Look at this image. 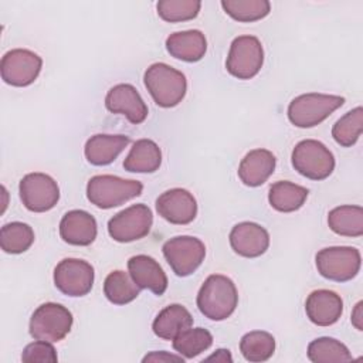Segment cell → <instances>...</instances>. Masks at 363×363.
<instances>
[{
    "instance_id": "3",
    "label": "cell",
    "mask_w": 363,
    "mask_h": 363,
    "mask_svg": "<svg viewBox=\"0 0 363 363\" xmlns=\"http://www.w3.org/2000/svg\"><path fill=\"white\" fill-rule=\"evenodd\" d=\"M143 184L112 174H98L88 180L86 197L98 208H113L142 194Z\"/></svg>"
},
{
    "instance_id": "1",
    "label": "cell",
    "mask_w": 363,
    "mask_h": 363,
    "mask_svg": "<svg viewBox=\"0 0 363 363\" xmlns=\"http://www.w3.org/2000/svg\"><path fill=\"white\" fill-rule=\"evenodd\" d=\"M199 311L211 320H224L233 315L238 303V292L233 279L221 274L207 277L197 294Z\"/></svg>"
},
{
    "instance_id": "27",
    "label": "cell",
    "mask_w": 363,
    "mask_h": 363,
    "mask_svg": "<svg viewBox=\"0 0 363 363\" xmlns=\"http://www.w3.org/2000/svg\"><path fill=\"white\" fill-rule=\"evenodd\" d=\"M104 294L111 303L126 305L139 296L140 288L135 284L129 272L118 269L109 272L105 278Z\"/></svg>"
},
{
    "instance_id": "30",
    "label": "cell",
    "mask_w": 363,
    "mask_h": 363,
    "mask_svg": "<svg viewBox=\"0 0 363 363\" xmlns=\"http://www.w3.org/2000/svg\"><path fill=\"white\" fill-rule=\"evenodd\" d=\"M308 359L313 363H330V362H350L353 356L349 349L337 339L318 337L308 345Z\"/></svg>"
},
{
    "instance_id": "36",
    "label": "cell",
    "mask_w": 363,
    "mask_h": 363,
    "mask_svg": "<svg viewBox=\"0 0 363 363\" xmlns=\"http://www.w3.org/2000/svg\"><path fill=\"white\" fill-rule=\"evenodd\" d=\"M143 363L146 362H155V363H167V362H184V357L180 356V354H173V353H169V352H164V350H160V352H150L149 354H146L143 359H142Z\"/></svg>"
},
{
    "instance_id": "34",
    "label": "cell",
    "mask_w": 363,
    "mask_h": 363,
    "mask_svg": "<svg viewBox=\"0 0 363 363\" xmlns=\"http://www.w3.org/2000/svg\"><path fill=\"white\" fill-rule=\"evenodd\" d=\"M201 9L199 0H160L156 4L157 14L167 23L187 21L197 17Z\"/></svg>"
},
{
    "instance_id": "28",
    "label": "cell",
    "mask_w": 363,
    "mask_h": 363,
    "mask_svg": "<svg viewBox=\"0 0 363 363\" xmlns=\"http://www.w3.org/2000/svg\"><path fill=\"white\" fill-rule=\"evenodd\" d=\"M240 352L247 362H267L275 352V339L265 330H252L240 340Z\"/></svg>"
},
{
    "instance_id": "33",
    "label": "cell",
    "mask_w": 363,
    "mask_h": 363,
    "mask_svg": "<svg viewBox=\"0 0 363 363\" xmlns=\"http://www.w3.org/2000/svg\"><path fill=\"white\" fill-rule=\"evenodd\" d=\"M363 130V109L356 106L354 109L346 112L332 128V136L336 143L343 147L353 146L360 138Z\"/></svg>"
},
{
    "instance_id": "15",
    "label": "cell",
    "mask_w": 363,
    "mask_h": 363,
    "mask_svg": "<svg viewBox=\"0 0 363 363\" xmlns=\"http://www.w3.org/2000/svg\"><path fill=\"white\" fill-rule=\"evenodd\" d=\"M105 106L112 113H121L135 125L147 118V105L138 89L130 84H118L112 86L105 96Z\"/></svg>"
},
{
    "instance_id": "37",
    "label": "cell",
    "mask_w": 363,
    "mask_h": 363,
    "mask_svg": "<svg viewBox=\"0 0 363 363\" xmlns=\"http://www.w3.org/2000/svg\"><path fill=\"white\" fill-rule=\"evenodd\" d=\"M206 362H233V357L230 354L228 349H218L216 350V353H213L211 356L204 359Z\"/></svg>"
},
{
    "instance_id": "21",
    "label": "cell",
    "mask_w": 363,
    "mask_h": 363,
    "mask_svg": "<svg viewBox=\"0 0 363 363\" xmlns=\"http://www.w3.org/2000/svg\"><path fill=\"white\" fill-rule=\"evenodd\" d=\"M129 143L130 139L125 135L98 133L86 140L84 153L91 164L106 166L111 164Z\"/></svg>"
},
{
    "instance_id": "6",
    "label": "cell",
    "mask_w": 363,
    "mask_h": 363,
    "mask_svg": "<svg viewBox=\"0 0 363 363\" xmlns=\"http://www.w3.org/2000/svg\"><path fill=\"white\" fill-rule=\"evenodd\" d=\"M72 313L61 303L45 302L40 305L30 318V335L35 340L60 342L71 330Z\"/></svg>"
},
{
    "instance_id": "24",
    "label": "cell",
    "mask_w": 363,
    "mask_h": 363,
    "mask_svg": "<svg viewBox=\"0 0 363 363\" xmlns=\"http://www.w3.org/2000/svg\"><path fill=\"white\" fill-rule=\"evenodd\" d=\"M162 164V150L150 139H139L123 160V169L130 173H153Z\"/></svg>"
},
{
    "instance_id": "35",
    "label": "cell",
    "mask_w": 363,
    "mask_h": 363,
    "mask_svg": "<svg viewBox=\"0 0 363 363\" xmlns=\"http://www.w3.org/2000/svg\"><path fill=\"white\" fill-rule=\"evenodd\" d=\"M21 360L26 363H55L58 356L51 342L35 340L24 347Z\"/></svg>"
},
{
    "instance_id": "9",
    "label": "cell",
    "mask_w": 363,
    "mask_h": 363,
    "mask_svg": "<svg viewBox=\"0 0 363 363\" xmlns=\"http://www.w3.org/2000/svg\"><path fill=\"white\" fill-rule=\"evenodd\" d=\"M162 252L177 277H189L204 261L206 247L196 237L177 235L163 244Z\"/></svg>"
},
{
    "instance_id": "25",
    "label": "cell",
    "mask_w": 363,
    "mask_h": 363,
    "mask_svg": "<svg viewBox=\"0 0 363 363\" xmlns=\"http://www.w3.org/2000/svg\"><path fill=\"white\" fill-rule=\"evenodd\" d=\"M308 189L299 184H295L288 180L275 182L269 187L268 201L271 207L281 213H292L299 210L306 199H308Z\"/></svg>"
},
{
    "instance_id": "12",
    "label": "cell",
    "mask_w": 363,
    "mask_h": 363,
    "mask_svg": "<svg viewBox=\"0 0 363 363\" xmlns=\"http://www.w3.org/2000/svg\"><path fill=\"white\" fill-rule=\"evenodd\" d=\"M43 67V60L34 51L26 48H14L1 57L0 74L1 79L11 86L31 85Z\"/></svg>"
},
{
    "instance_id": "13",
    "label": "cell",
    "mask_w": 363,
    "mask_h": 363,
    "mask_svg": "<svg viewBox=\"0 0 363 363\" xmlns=\"http://www.w3.org/2000/svg\"><path fill=\"white\" fill-rule=\"evenodd\" d=\"M94 267L79 258H64L54 269L55 288L68 296H84L94 286Z\"/></svg>"
},
{
    "instance_id": "16",
    "label": "cell",
    "mask_w": 363,
    "mask_h": 363,
    "mask_svg": "<svg viewBox=\"0 0 363 363\" xmlns=\"http://www.w3.org/2000/svg\"><path fill=\"white\" fill-rule=\"evenodd\" d=\"M228 238L234 252L245 258H257L269 247L268 231L262 225L251 221L235 224L231 228Z\"/></svg>"
},
{
    "instance_id": "5",
    "label": "cell",
    "mask_w": 363,
    "mask_h": 363,
    "mask_svg": "<svg viewBox=\"0 0 363 363\" xmlns=\"http://www.w3.org/2000/svg\"><path fill=\"white\" fill-rule=\"evenodd\" d=\"M291 162L299 174L311 180H325L335 169L333 153L315 139H305L296 143Z\"/></svg>"
},
{
    "instance_id": "4",
    "label": "cell",
    "mask_w": 363,
    "mask_h": 363,
    "mask_svg": "<svg viewBox=\"0 0 363 363\" xmlns=\"http://www.w3.org/2000/svg\"><path fill=\"white\" fill-rule=\"evenodd\" d=\"M345 104L339 95L308 92L294 98L288 105V119L298 128H313Z\"/></svg>"
},
{
    "instance_id": "7",
    "label": "cell",
    "mask_w": 363,
    "mask_h": 363,
    "mask_svg": "<svg viewBox=\"0 0 363 363\" xmlns=\"http://www.w3.org/2000/svg\"><path fill=\"white\" fill-rule=\"evenodd\" d=\"M318 272L335 282H346L353 279L362 264V257L354 247H326L318 251L315 257Z\"/></svg>"
},
{
    "instance_id": "38",
    "label": "cell",
    "mask_w": 363,
    "mask_h": 363,
    "mask_svg": "<svg viewBox=\"0 0 363 363\" xmlns=\"http://www.w3.org/2000/svg\"><path fill=\"white\" fill-rule=\"evenodd\" d=\"M362 302H357L353 312H352V323L357 330H363V325H362Z\"/></svg>"
},
{
    "instance_id": "26",
    "label": "cell",
    "mask_w": 363,
    "mask_h": 363,
    "mask_svg": "<svg viewBox=\"0 0 363 363\" xmlns=\"http://www.w3.org/2000/svg\"><path fill=\"white\" fill-rule=\"evenodd\" d=\"M329 228L343 237H360L363 234V208L360 206H337L328 214Z\"/></svg>"
},
{
    "instance_id": "11",
    "label": "cell",
    "mask_w": 363,
    "mask_h": 363,
    "mask_svg": "<svg viewBox=\"0 0 363 363\" xmlns=\"http://www.w3.org/2000/svg\"><path fill=\"white\" fill-rule=\"evenodd\" d=\"M23 206L33 213H45L60 200V187L57 182L40 172L26 174L18 184Z\"/></svg>"
},
{
    "instance_id": "8",
    "label": "cell",
    "mask_w": 363,
    "mask_h": 363,
    "mask_svg": "<svg viewBox=\"0 0 363 363\" xmlns=\"http://www.w3.org/2000/svg\"><path fill=\"white\" fill-rule=\"evenodd\" d=\"M264 64V48L254 35H240L233 40L225 60L230 75L238 79L254 78Z\"/></svg>"
},
{
    "instance_id": "31",
    "label": "cell",
    "mask_w": 363,
    "mask_h": 363,
    "mask_svg": "<svg viewBox=\"0 0 363 363\" xmlns=\"http://www.w3.org/2000/svg\"><path fill=\"white\" fill-rule=\"evenodd\" d=\"M213 345V335L204 328H189L173 339V349L184 359H193Z\"/></svg>"
},
{
    "instance_id": "20",
    "label": "cell",
    "mask_w": 363,
    "mask_h": 363,
    "mask_svg": "<svg viewBox=\"0 0 363 363\" xmlns=\"http://www.w3.org/2000/svg\"><path fill=\"white\" fill-rule=\"evenodd\" d=\"M277 159L272 152L267 149L250 150L238 166V177L248 187H258L264 184L274 173Z\"/></svg>"
},
{
    "instance_id": "17",
    "label": "cell",
    "mask_w": 363,
    "mask_h": 363,
    "mask_svg": "<svg viewBox=\"0 0 363 363\" xmlns=\"http://www.w3.org/2000/svg\"><path fill=\"white\" fill-rule=\"evenodd\" d=\"M305 312L309 320L318 326H330L343 313L342 298L329 289H316L305 301Z\"/></svg>"
},
{
    "instance_id": "18",
    "label": "cell",
    "mask_w": 363,
    "mask_h": 363,
    "mask_svg": "<svg viewBox=\"0 0 363 363\" xmlns=\"http://www.w3.org/2000/svg\"><path fill=\"white\" fill-rule=\"evenodd\" d=\"M128 269L140 289H149L159 296L166 292L167 277L155 258L145 254L133 255L128 261Z\"/></svg>"
},
{
    "instance_id": "19",
    "label": "cell",
    "mask_w": 363,
    "mask_h": 363,
    "mask_svg": "<svg viewBox=\"0 0 363 363\" xmlns=\"http://www.w3.org/2000/svg\"><path fill=\"white\" fill-rule=\"evenodd\" d=\"M96 233V220L84 210H71L60 221V235L71 245L86 247L95 241Z\"/></svg>"
},
{
    "instance_id": "22",
    "label": "cell",
    "mask_w": 363,
    "mask_h": 363,
    "mask_svg": "<svg viewBox=\"0 0 363 363\" xmlns=\"http://www.w3.org/2000/svg\"><path fill=\"white\" fill-rule=\"evenodd\" d=\"M166 50L177 60L197 62L207 51V40L200 30L177 31L166 38Z\"/></svg>"
},
{
    "instance_id": "14",
    "label": "cell",
    "mask_w": 363,
    "mask_h": 363,
    "mask_svg": "<svg viewBox=\"0 0 363 363\" xmlns=\"http://www.w3.org/2000/svg\"><path fill=\"white\" fill-rule=\"evenodd\" d=\"M156 210L162 218L172 224L184 225L197 216V201L186 189H170L156 199Z\"/></svg>"
},
{
    "instance_id": "29",
    "label": "cell",
    "mask_w": 363,
    "mask_h": 363,
    "mask_svg": "<svg viewBox=\"0 0 363 363\" xmlns=\"http://www.w3.org/2000/svg\"><path fill=\"white\" fill-rule=\"evenodd\" d=\"M34 242L33 228L21 221L7 223L0 230V247L7 254H21Z\"/></svg>"
},
{
    "instance_id": "23",
    "label": "cell",
    "mask_w": 363,
    "mask_h": 363,
    "mask_svg": "<svg viewBox=\"0 0 363 363\" xmlns=\"http://www.w3.org/2000/svg\"><path fill=\"white\" fill-rule=\"evenodd\" d=\"M193 326L191 313L180 303H172L162 309L153 323V333L164 340H173L182 332Z\"/></svg>"
},
{
    "instance_id": "2",
    "label": "cell",
    "mask_w": 363,
    "mask_h": 363,
    "mask_svg": "<svg viewBox=\"0 0 363 363\" xmlns=\"http://www.w3.org/2000/svg\"><path fill=\"white\" fill-rule=\"evenodd\" d=\"M145 86L160 108L179 105L187 91V81L182 71L164 64H152L143 75Z\"/></svg>"
},
{
    "instance_id": "10",
    "label": "cell",
    "mask_w": 363,
    "mask_h": 363,
    "mask_svg": "<svg viewBox=\"0 0 363 363\" xmlns=\"http://www.w3.org/2000/svg\"><path fill=\"white\" fill-rule=\"evenodd\" d=\"M153 224L152 210L143 204H133L116 213L108 221V233L118 242H132L146 237Z\"/></svg>"
},
{
    "instance_id": "32",
    "label": "cell",
    "mask_w": 363,
    "mask_h": 363,
    "mask_svg": "<svg viewBox=\"0 0 363 363\" xmlns=\"http://www.w3.org/2000/svg\"><path fill=\"white\" fill-rule=\"evenodd\" d=\"M225 14L240 23H252L267 17L271 11L268 0H223Z\"/></svg>"
}]
</instances>
